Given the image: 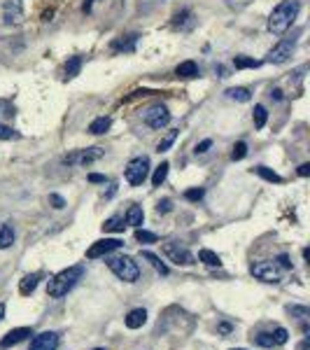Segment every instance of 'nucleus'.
Wrapping results in <instances>:
<instances>
[{
    "instance_id": "nucleus-1",
    "label": "nucleus",
    "mask_w": 310,
    "mask_h": 350,
    "mask_svg": "<svg viewBox=\"0 0 310 350\" xmlns=\"http://www.w3.org/2000/svg\"><path fill=\"white\" fill-rule=\"evenodd\" d=\"M82 275H84V266H68V268H63V271H59V273L54 275V278H49L47 280V294L54 299H61V297H66L70 289L75 287L77 282L82 280Z\"/></svg>"
},
{
    "instance_id": "nucleus-2",
    "label": "nucleus",
    "mask_w": 310,
    "mask_h": 350,
    "mask_svg": "<svg viewBox=\"0 0 310 350\" xmlns=\"http://www.w3.org/2000/svg\"><path fill=\"white\" fill-rule=\"evenodd\" d=\"M299 9H301L299 0H282L280 5L271 12V16H268V31L275 33V35L287 33V28L294 23L296 16H299Z\"/></svg>"
},
{
    "instance_id": "nucleus-3",
    "label": "nucleus",
    "mask_w": 310,
    "mask_h": 350,
    "mask_svg": "<svg viewBox=\"0 0 310 350\" xmlns=\"http://www.w3.org/2000/svg\"><path fill=\"white\" fill-rule=\"evenodd\" d=\"M107 266H110V271L124 282H136L138 278H140V266L133 262V257H126V255L110 257L107 259Z\"/></svg>"
},
{
    "instance_id": "nucleus-4",
    "label": "nucleus",
    "mask_w": 310,
    "mask_h": 350,
    "mask_svg": "<svg viewBox=\"0 0 310 350\" xmlns=\"http://www.w3.org/2000/svg\"><path fill=\"white\" fill-rule=\"evenodd\" d=\"M126 182L138 187V184H143L147 180V175H150V159L147 157H136V159L129 161V166H126Z\"/></svg>"
},
{
    "instance_id": "nucleus-5",
    "label": "nucleus",
    "mask_w": 310,
    "mask_h": 350,
    "mask_svg": "<svg viewBox=\"0 0 310 350\" xmlns=\"http://www.w3.org/2000/svg\"><path fill=\"white\" fill-rule=\"evenodd\" d=\"M103 157V150L100 147H86V150H75L63 157V164L66 166H89L93 161H98Z\"/></svg>"
},
{
    "instance_id": "nucleus-6",
    "label": "nucleus",
    "mask_w": 310,
    "mask_h": 350,
    "mask_svg": "<svg viewBox=\"0 0 310 350\" xmlns=\"http://www.w3.org/2000/svg\"><path fill=\"white\" fill-rule=\"evenodd\" d=\"M143 122L150 126V129H163V126H168L170 124V112H168L166 105H161V103H156V105H152L145 110L143 114Z\"/></svg>"
},
{
    "instance_id": "nucleus-7",
    "label": "nucleus",
    "mask_w": 310,
    "mask_h": 350,
    "mask_svg": "<svg viewBox=\"0 0 310 350\" xmlns=\"http://www.w3.org/2000/svg\"><path fill=\"white\" fill-rule=\"evenodd\" d=\"M252 275L259 278L264 282H280L282 280V271L275 262H259V264H252Z\"/></svg>"
},
{
    "instance_id": "nucleus-8",
    "label": "nucleus",
    "mask_w": 310,
    "mask_h": 350,
    "mask_svg": "<svg viewBox=\"0 0 310 350\" xmlns=\"http://www.w3.org/2000/svg\"><path fill=\"white\" fill-rule=\"evenodd\" d=\"M121 245H124V241H119V238H100V241H96V243L86 250V259L105 257V255H110V252L119 250Z\"/></svg>"
},
{
    "instance_id": "nucleus-9",
    "label": "nucleus",
    "mask_w": 310,
    "mask_h": 350,
    "mask_svg": "<svg viewBox=\"0 0 310 350\" xmlns=\"http://www.w3.org/2000/svg\"><path fill=\"white\" fill-rule=\"evenodd\" d=\"M163 255H166L170 262H175L177 266H191L194 264V255L189 250L180 248L177 243H163Z\"/></svg>"
},
{
    "instance_id": "nucleus-10",
    "label": "nucleus",
    "mask_w": 310,
    "mask_h": 350,
    "mask_svg": "<svg viewBox=\"0 0 310 350\" xmlns=\"http://www.w3.org/2000/svg\"><path fill=\"white\" fill-rule=\"evenodd\" d=\"M294 38L292 40H282V42H278V45L273 47L271 52H268V56H266V61L268 63H275V66H280V63L289 61V56H292V52H294Z\"/></svg>"
},
{
    "instance_id": "nucleus-11",
    "label": "nucleus",
    "mask_w": 310,
    "mask_h": 350,
    "mask_svg": "<svg viewBox=\"0 0 310 350\" xmlns=\"http://www.w3.org/2000/svg\"><path fill=\"white\" fill-rule=\"evenodd\" d=\"M59 348V334L56 332H42V334L33 336L28 350H56Z\"/></svg>"
},
{
    "instance_id": "nucleus-12",
    "label": "nucleus",
    "mask_w": 310,
    "mask_h": 350,
    "mask_svg": "<svg viewBox=\"0 0 310 350\" xmlns=\"http://www.w3.org/2000/svg\"><path fill=\"white\" fill-rule=\"evenodd\" d=\"M28 336H33V329L30 327H16L0 339V348H12V346L21 343L23 339H28Z\"/></svg>"
},
{
    "instance_id": "nucleus-13",
    "label": "nucleus",
    "mask_w": 310,
    "mask_h": 350,
    "mask_svg": "<svg viewBox=\"0 0 310 350\" xmlns=\"http://www.w3.org/2000/svg\"><path fill=\"white\" fill-rule=\"evenodd\" d=\"M21 21H23L21 2L19 0H9L5 5V23H21Z\"/></svg>"
},
{
    "instance_id": "nucleus-14",
    "label": "nucleus",
    "mask_w": 310,
    "mask_h": 350,
    "mask_svg": "<svg viewBox=\"0 0 310 350\" xmlns=\"http://www.w3.org/2000/svg\"><path fill=\"white\" fill-rule=\"evenodd\" d=\"M40 278H42V273H40V271L23 275V280L19 282V292H21V297H28V294H33V292H35V287H38Z\"/></svg>"
},
{
    "instance_id": "nucleus-15",
    "label": "nucleus",
    "mask_w": 310,
    "mask_h": 350,
    "mask_svg": "<svg viewBox=\"0 0 310 350\" xmlns=\"http://www.w3.org/2000/svg\"><path fill=\"white\" fill-rule=\"evenodd\" d=\"M14 227L9 224V222H2L0 224V250H7V248H12L14 245Z\"/></svg>"
},
{
    "instance_id": "nucleus-16",
    "label": "nucleus",
    "mask_w": 310,
    "mask_h": 350,
    "mask_svg": "<svg viewBox=\"0 0 310 350\" xmlns=\"http://www.w3.org/2000/svg\"><path fill=\"white\" fill-rule=\"evenodd\" d=\"M126 327L129 329H138V327H143L145 322H147V311L145 308H133V311L126 315Z\"/></svg>"
},
{
    "instance_id": "nucleus-17",
    "label": "nucleus",
    "mask_w": 310,
    "mask_h": 350,
    "mask_svg": "<svg viewBox=\"0 0 310 350\" xmlns=\"http://www.w3.org/2000/svg\"><path fill=\"white\" fill-rule=\"evenodd\" d=\"M143 220H145V213L140 206H131L129 210H126V217H124V222L126 224H131V227H143Z\"/></svg>"
},
{
    "instance_id": "nucleus-18",
    "label": "nucleus",
    "mask_w": 310,
    "mask_h": 350,
    "mask_svg": "<svg viewBox=\"0 0 310 350\" xmlns=\"http://www.w3.org/2000/svg\"><path fill=\"white\" fill-rule=\"evenodd\" d=\"M175 75L184 77V80H191V77H198V66L194 61H182L177 68H175Z\"/></svg>"
},
{
    "instance_id": "nucleus-19",
    "label": "nucleus",
    "mask_w": 310,
    "mask_h": 350,
    "mask_svg": "<svg viewBox=\"0 0 310 350\" xmlns=\"http://www.w3.org/2000/svg\"><path fill=\"white\" fill-rule=\"evenodd\" d=\"M110 126H112V119H110V117H98V119H93V122L89 124V133L103 136L105 131H110Z\"/></svg>"
},
{
    "instance_id": "nucleus-20",
    "label": "nucleus",
    "mask_w": 310,
    "mask_h": 350,
    "mask_svg": "<svg viewBox=\"0 0 310 350\" xmlns=\"http://www.w3.org/2000/svg\"><path fill=\"white\" fill-rule=\"evenodd\" d=\"M198 259L203 262L205 266H222V257L217 255V252L208 250V248H203V250L198 252Z\"/></svg>"
},
{
    "instance_id": "nucleus-21",
    "label": "nucleus",
    "mask_w": 310,
    "mask_h": 350,
    "mask_svg": "<svg viewBox=\"0 0 310 350\" xmlns=\"http://www.w3.org/2000/svg\"><path fill=\"white\" fill-rule=\"evenodd\" d=\"M143 259H147V262H150L152 266L156 268V273H161V275H168V266H166V264H163V262H161L159 257H156V255H154V252L145 250V252H143Z\"/></svg>"
},
{
    "instance_id": "nucleus-22",
    "label": "nucleus",
    "mask_w": 310,
    "mask_h": 350,
    "mask_svg": "<svg viewBox=\"0 0 310 350\" xmlns=\"http://www.w3.org/2000/svg\"><path fill=\"white\" fill-rule=\"evenodd\" d=\"M79 70H82V56H73V59H68V63H66V77L73 80L75 75H79Z\"/></svg>"
},
{
    "instance_id": "nucleus-23",
    "label": "nucleus",
    "mask_w": 310,
    "mask_h": 350,
    "mask_svg": "<svg viewBox=\"0 0 310 350\" xmlns=\"http://www.w3.org/2000/svg\"><path fill=\"white\" fill-rule=\"evenodd\" d=\"M124 217H119V215H114V217H110V220L103 224V231H114V234H121L124 231Z\"/></svg>"
},
{
    "instance_id": "nucleus-24",
    "label": "nucleus",
    "mask_w": 310,
    "mask_h": 350,
    "mask_svg": "<svg viewBox=\"0 0 310 350\" xmlns=\"http://www.w3.org/2000/svg\"><path fill=\"white\" fill-rule=\"evenodd\" d=\"M229 98H233V100H240V103H247V100L252 98V93L245 89V87H233V89H229L227 91Z\"/></svg>"
},
{
    "instance_id": "nucleus-25",
    "label": "nucleus",
    "mask_w": 310,
    "mask_h": 350,
    "mask_svg": "<svg viewBox=\"0 0 310 350\" xmlns=\"http://www.w3.org/2000/svg\"><path fill=\"white\" fill-rule=\"evenodd\" d=\"M175 138H177V131L170 129L166 136L159 140V145H156V152H159V154H161V152H168V150H170V145L175 143Z\"/></svg>"
},
{
    "instance_id": "nucleus-26",
    "label": "nucleus",
    "mask_w": 310,
    "mask_h": 350,
    "mask_svg": "<svg viewBox=\"0 0 310 350\" xmlns=\"http://www.w3.org/2000/svg\"><path fill=\"white\" fill-rule=\"evenodd\" d=\"M168 168H170V164L163 161V164L154 171V175H152V184H154V187H161V184H163V180H166V175H168Z\"/></svg>"
},
{
    "instance_id": "nucleus-27",
    "label": "nucleus",
    "mask_w": 310,
    "mask_h": 350,
    "mask_svg": "<svg viewBox=\"0 0 310 350\" xmlns=\"http://www.w3.org/2000/svg\"><path fill=\"white\" fill-rule=\"evenodd\" d=\"M254 173L257 175H261L264 180H268V182H275V184H280L282 182V177L275 171H271V168H266V166H257L254 168Z\"/></svg>"
},
{
    "instance_id": "nucleus-28",
    "label": "nucleus",
    "mask_w": 310,
    "mask_h": 350,
    "mask_svg": "<svg viewBox=\"0 0 310 350\" xmlns=\"http://www.w3.org/2000/svg\"><path fill=\"white\" fill-rule=\"evenodd\" d=\"M233 66H235V70H245V68H259V66H261V61H254V59H250V56H235Z\"/></svg>"
},
{
    "instance_id": "nucleus-29",
    "label": "nucleus",
    "mask_w": 310,
    "mask_h": 350,
    "mask_svg": "<svg viewBox=\"0 0 310 350\" xmlns=\"http://www.w3.org/2000/svg\"><path fill=\"white\" fill-rule=\"evenodd\" d=\"M136 241L138 243H156L159 241V236L156 234H152V231H147V229H136Z\"/></svg>"
},
{
    "instance_id": "nucleus-30",
    "label": "nucleus",
    "mask_w": 310,
    "mask_h": 350,
    "mask_svg": "<svg viewBox=\"0 0 310 350\" xmlns=\"http://www.w3.org/2000/svg\"><path fill=\"white\" fill-rule=\"evenodd\" d=\"M254 126L257 129H264V124H266V119H268V112H266V107L264 105H254Z\"/></svg>"
},
{
    "instance_id": "nucleus-31",
    "label": "nucleus",
    "mask_w": 310,
    "mask_h": 350,
    "mask_svg": "<svg viewBox=\"0 0 310 350\" xmlns=\"http://www.w3.org/2000/svg\"><path fill=\"white\" fill-rule=\"evenodd\" d=\"M254 339V343H257L259 348H273L275 346V341H273V334H268V332H261V334L252 336Z\"/></svg>"
},
{
    "instance_id": "nucleus-32",
    "label": "nucleus",
    "mask_w": 310,
    "mask_h": 350,
    "mask_svg": "<svg viewBox=\"0 0 310 350\" xmlns=\"http://www.w3.org/2000/svg\"><path fill=\"white\" fill-rule=\"evenodd\" d=\"M247 157V143H235L233 145V152H231V159L233 161H240V159H245Z\"/></svg>"
},
{
    "instance_id": "nucleus-33",
    "label": "nucleus",
    "mask_w": 310,
    "mask_h": 350,
    "mask_svg": "<svg viewBox=\"0 0 310 350\" xmlns=\"http://www.w3.org/2000/svg\"><path fill=\"white\" fill-rule=\"evenodd\" d=\"M136 40H138V35H129V40H117L112 45V49H126V52H131L133 49V45H136Z\"/></svg>"
},
{
    "instance_id": "nucleus-34",
    "label": "nucleus",
    "mask_w": 310,
    "mask_h": 350,
    "mask_svg": "<svg viewBox=\"0 0 310 350\" xmlns=\"http://www.w3.org/2000/svg\"><path fill=\"white\" fill-rule=\"evenodd\" d=\"M289 339V332L285 327H278L275 332H273V341H275V346H285Z\"/></svg>"
},
{
    "instance_id": "nucleus-35",
    "label": "nucleus",
    "mask_w": 310,
    "mask_h": 350,
    "mask_svg": "<svg viewBox=\"0 0 310 350\" xmlns=\"http://www.w3.org/2000/svg\"><path fill=\"white\" fill-rule=\"evenodd\" d=\"M203 194H205V191L201 189V187H194V189L184 191V198H187V201H201V198H203Z\"/></svg>"
},
{
    "instance_id": "nucleus-36",
    "label": "nucleus",
    "mask_w": 310,
    "mask_h": 350,
    "mask_svg": "<svg viewBox=\"0 0 310 350\" xmlns=\"http://www.w3.org/2000/svg\"><path fill=\"white\" fill-rule=\"evenodd\" d=\"M12 138H19V133L5 126V124H0V140H12Z\"/></svg>"
},
{
    "instance_id": "nucleus-37",
    "label": "nucleus",
    "mask_w": 310,
    "mask_h": 350,
    "mask_svg": "<svg viewBox=\"0 0 310 350\" xmlns=\"http://www.w3.org/2000/svg\"><path fill=\"white\" fill-rule=\"evenodd\" d=\"M49 203H52L56 210H61V208H66V198L59 196V194H49Z\"/></svg>"
},
{
    "instance_id": "nucleus-38",
    "label": "nucleus",
    "mask_w": 310,
    "mask_h": 350,
    "mask_svg": "<svg viewBox=\"0 0 310 350\" xmlns=\"http://www.w3.org/2000/svg\"><path fill=\"white\" fill-rule=\"evenodd\" d=\"M173 210V201L170 198H163V201H159V206H156V213H170Z\"/></svg>"
},
{
    "instance_id": "nucleus-39",
    "label": "nucleus",
    "mask_w": 310,
    "mask_h": 350,
    "mask_svg": "<svg viewBox=\"0 0 310 350\" xmlns=\"http://www.w3.org/2000/svg\"><path fill=\"white\" fill-rule=\"evenodd\" d=\"M287 311L292 313V315H299V318H303V320H306V318H308V315H310V311H308V308H301V306H289Z\"/></svg>"
},
{
    "instance_id": "nucleus-40",
    "label": "nucleus",
    "mask_w": 310,
    "mask_h": 350,
    "mask_svg": "<svg viewBox=\"0 0 310 350\" xmlns=\"http://www.w3.org/2000/svg\"><path fill=\"white\" fill-rule=\"evenodd\" d=\"M252 0H227V7L231 9H242V7H247Z\"/></svg>"
},
{
    "instance_id": "nucleus-41",
    "label": "nucleus",
    "mask_w": 310,
    "mask_h": 350,
    "mask_svg": "<svg viewBox=\"0 0 310 350\" xmlns=\"http://www.w3.org/2000/svg\"><path fill=\"white\" fill-rule=\"evenodd\" d=\"M210 147H212V140L208 138V140H201V143L196 145V150H194V152H196V154H205L208 150H210Z\"/></svg>"
},
{
    "instance_id": "nucleus-42",
    "label": "nucleus",
    "mask_w": 310,
    "mask_h": 350,
    "mask_svg": "<svg viewBox=\"0 0 310 350\" xmlns=\"http://www.w3.org/2000/svg\"><path fill=\"white\" fill-rule=\"evenodd\" d=\"M278 264H280L282 268H292V262H289L287 255H280V257H278Z\"/></svg>"
},
{
    "instance_id": "nucleus-43",
    "label": "nucleus",
    "mask_w": 310,
    "mask_h": 350,
    "mask_svg": "<svg viewBox=\"0 0 310 350\" xmlns=\"http://www.w3.org/2000/svg\"><path fill=\"white\" fill-rule=\"evenodd\" d=\"M89 182H105V175L91 173V175H89Z\"/></svg>"
},
{
    "instance_id": "nucleus-44",
    "label": "nucleus",
    "mask_w": 310,
    "mask_h": 350,
    "mask_svg": "<svg viewBox=\"0 0 310 350\" xmlns=\"http://www.w3.org/2000/svg\"><path fill=\"white\" fill-rule=\"evenodd\" d=\"M299 175H301V177L310 175V164H301V166H299Z\"/></svg>"
},
{
    "instance_id": "nucleus-45",
    "label": "nucleus",
    "mask_w": 310,
    "mask_h": 350,
    "mask_svg": "<svg viewBox=\"0 0 310 350\" xmlns=\"http://www.w3.org/2000/svg\"><path fill=\"white\" fill-rule=\"evenodd\" d=\"M296 350H310V341H308V339H303V341L299 343V348H296Z\"/></svg>"
},
{
    "instance_id": "nucleus-46",
    "label": "nucleus",
    "mask_w": 310,
    "mask_h": 350,
    "mask_svg": "<svg viewBox=\"0 0 310 350\" xmlns=\"http://www.w3.org/2000/svg\"><path fill=\"white\" fill-rule=\"evenodd\" d=\"M220 332H222V334H229V332H231V325H229V322H222V325H220Z\"/></svg>"
},
{
    "instance_id": "nucleus-47",
    "label": "nucleus",
    "mask_w": 310,
    "mask_h": 350,
    "mask_svg": "<svg viewBox=\"0 0 310 350\" xmlns=\"http://www.w3.org/2000/svg\"><path fill=\"white\" fill-rule=\"evenodd\" d=\"M114 191H117V184H110V191H107V194H105V198H110V196H112V194H114Z\"/></svg>"
},
{
    "instance_id": "nucleus-48",
    "label": "nucleus",
    "mask_w": 310,
    "mask_h": 350,
    "mask_svg": "<svg viewBox=\"0 0 310 350\" xmlns=\"http://www.w3.org/2000/svg\"><path fill=\"white\" fill-rule=\"evenodd\" d=\"M84 12H91V0H84Z\"/></svg>"
},
{
    "instance_id": "nucleus-49",
    "label": "nucleus",
    "mask_w": 310,
    "mask_h": 350,
    "mask_svg": "<svg viewBox=\"0 0 310 350\" xmlns=\"http://www.w3.org/2000/svg\"><path fill=\"white\" fill-rule=\"evenodd\" d=\"M271 96H275V98L280 100V98H282V91H280V89H275V91H273V93H271Z\"/></svg>"
},
{
    "instance_id": "nucleus-50",
    "label": "nucleus",
    "mask_w": 310,
    "mask_h": 350,
    "mask_svg": "<svg viewBox=\"0 0 310 350\" xmlns=\"http://www.w3.org/2000/svg\"><path fill=\"white\" fill-rule=\"evenodd\" d=\"M303 259H306V262L310 259V250H308V248H303Z\"/></svg>"
},
{
    "instance_id": "nucleus-51",
    "label": "nucleus",
    "mask_w": 310,
    "mask_h": 350,
    "mask_svg": "<svg viewBox=\"0 0 310 350\" xmlns=\"http://www.w3.org/2000/svg\"><path fill=\"white\" fill-rule=\"evenodd\" d=\"M5 318V304H0V320Z\"/></svg>"
},
{
    "instance_id": "nucleus-52",
    "label": "nucleus",
    "mask_w": 310,
    "mask_h": 350,
    "mask_svg": "<svg viewBox=\"0 0 310 350\" xmlns=\"http://www.w3.org/2000/svg\"><path fill=\"white\" fill-rule=\"evenodd\" d=\"M233 350H245V348H233Z\"/></svg>"
},
{
    "instance_id": "nucleus-53",
    "label": "nucleus",
    "mask_w": 310,
    "mask_h": 350,
    "mask_svg": "<svg viewBox=\"0 0 310 350\" xmlns=\"http://www.w3.org/2000/svg\"><path fill=\"white\" fill-rule=\"evenodd\" d=\"M93 350H103V348H93Z\"/></svg>"
}]
</instances>
